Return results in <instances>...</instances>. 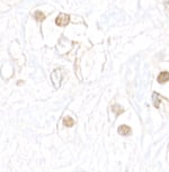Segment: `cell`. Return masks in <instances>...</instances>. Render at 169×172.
I'll list each match as a JSON object with an SVG mask.
<instances>
[{
    "label": "cell",
    "mask_w": 169,
    "mask_h": 172,
    "mask_svg": "<svg viewBox=\"0 0 169 172\" xmlns=\"http://www.w3.org/2000/svg\"><path fill=\"white\" fill-rule=\"evenodd\" d=\"M162 101L165 104V114L169 112V108H167V106L169 107V100H167L166 98H164L162 96H160L159 93L154 92V107L158 108V109H161V106H162Z\"/></svg>",
    "instance_id": "obj_1"
},
{
    "label": "cell",
    "mask_w": 169,
    "mask_h": 172,
    "mask_svg": "<svg viewBox=\"0 0 169 172\" xmlns=\"http://www.w3.org/2000/svg\"><path fill=\"white\" fill-rule=\"evenodd\" d=\"M70 21V16L67 14H60V15L56 17L55 24L58 26H67Z\"/></svg>",
    "instance_id": "obj_2"
},
{
    "label": "cell",
    "mask_w": 169,
    "mask_h": 172,
    "mask_svg": "<svg viewBox=\"0 0 169 172\" xmlns=\"http://www.w3.org/2000/svg\"><path fill=\"white\" fill-rule=\"evenodd\" d=\"M167 81H169V72L164 71L158 76V82L159 83H165Z\"/></svg>",
    "instance_id": "obj_3"
},
{
    "label": "cell",
    "mask_w": 169,
    "mask_h": 172,
    "mask_svg": "<svg viewBox=\"0 0 169 172\" xmlns=\"http://www.w3.org/2000/svg\"><path fill=\"white\" fill-rule=\"evenodd\" d=\"M131 128L128 126V125H122V126L118 127V133L121 134V135H124V136H126V135H130L131 134Z\"/></svg>",
    "instance_id": "obj_4"
},
{
    "label": "cell",
    "mask_w": 169,
    "mask_h": 172,
    "mask_svg": "<svg viewBox=\"0 0 169 172\" xmlns=\"http://www.w3.org/2000/svg\"><path fill=\"white\" fill-rule=\"evenodd\" d=\"M63 125L67 127H72L75 125V119L70 116L64 117V118H63Z\"/></svg>",
    "instance_id": "obj_5"
},
{
    "label": "cell",
    "mask_w": 169,
    "mask_h": 172,
    "mask_svg": "<svg viewBox=\"0 0 169 172\" xmlns=\"http://www.w3.org/2000/svg\"><path fill=\"white\" fill-rule=\"evenodd\" d=\"M34 18L36 19V21H38V23H41L43 20L45 19V15L41 12V11H35L34 12Z\"/></svg>",
    "instance_id": "obj_6"
},
{
    "label": "cell",
    "mask_w": 169,
    "mask_h": 172,
    "mask_svg": "<svg viewBox=\"0 0 169 172\" xmlns=\"http://www.w3.org/2000/svg\"><path fill=\"white\" fill-rule=\"evenodd\" d=\"M112 109H113V111H114V112L117 115V116H118V115H121V114L124 111L123 108L120 106V105H114V106L112 107Z\"/></svg>",
    "instance_id": "obj_7"
}]
</instances>
